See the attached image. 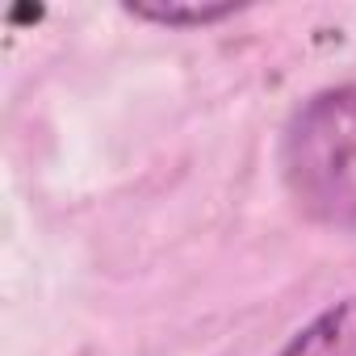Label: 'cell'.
<instances>
[{
    "mask_svg": "<svg viewBox=\"0 0 356 356\" xmlns=\"http://www.w3.org/2000/svg\"><path fill=\"white\" fill-rule=\"evenodd\" d=\"M134 17L143 22H159V26H210V22H222L235 13V5H126Z\"/></svg>",
    "mask_w": 356,
    "mask_h": 356,
    "instance_id": "cell-3",
    "label": "cell"
},
{
    "mask_svg": "<svg viewBox=\"0 0 356 356\" xmlns=\"http://www.w3.org/2000/svg\"><path fill=\"white\" fill-rule=\"evenodd\" d=\"M281 176L310 222L356 231V84L302 101L281 138Z\"/></svg>",
    "mask_w": 356,
    "mask_h": 356,
    "instance_id": "cell-1",
    "label": "cell"
},
{
    "mask_svg": "<svg viewBox=\"0 0 356 356\" xmlns=\"http://www.w3.org/2000/svg\"><path fill=\"white\" fill-rule=\"evenodd\" d=\"M281 356H356V293L327 306L318 318H310Z\"/></svg>",
    "mask_w": 356,
    "mask_h": 356,
    "instance_id": "cell-2",
    "label": "cell"
}]
</instances>
